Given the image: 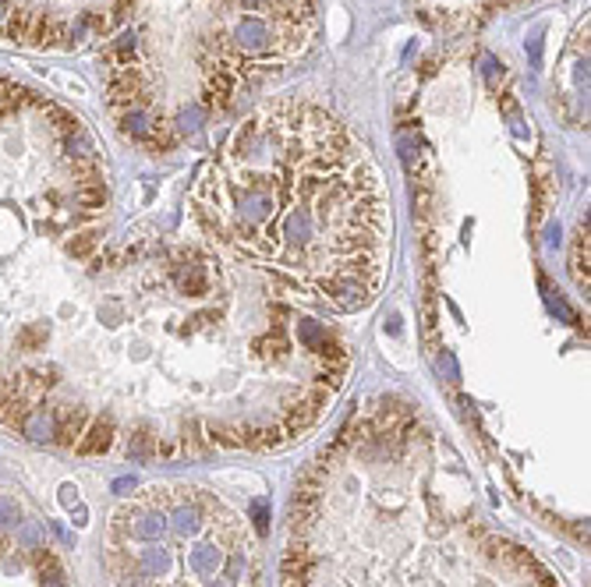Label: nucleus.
I'll list each match as a JSON object with an SVG mask.
<instances>
[{"label": "nucleus", "mask_w": 591, "mask_h": 587, "mask_svg": "<svg viewBox=\"0 0 591 587\" xmlns=\"http://www.w3.org/2000/svg\"><path fill=\"white\" fill-rule=\"evenodd\" d=\"M297 336H301V347H308L312 354H319V350L333 340V336H329V329H326L322 322H315V318H301Z\"/></svg>", "instance_id": "6e6552de"}, {"label": "nucleus", "mask_w": 591, "mask_h": 587, "mask_svg": "<svg viewBox=\"0 0 591 587\" xmlns=\"http://www.w3.org/2000/svg\"><path fill=\"white\" fill-rule=\"evenodd\" d=\"M117 120H120V131H124L128 138H135V142H149V138H153V131H156V120L142 110V103H138V106L120 110V113H117Z\"/></svg>", "instance_id": "7ed1b4c3"}, {"label": "nucleus", "mask_w": 591, "mask_h": 587, "mask_svg": "<svg viewBox=\"0 0 591 587\" xmlns=\"http://www.w3.org/2000/svg\"><path fill=\"white\" fill-rule=\"evenodd\" d=\"M82 432H86V410H61L57 414V442L61 446H78V439H82Z\"/></svg>", "instance_id": "423d86ee"}, {"label": "nucleus", "mask_w": 591, "mask_h": 587, "mask_svg": "<svg viewBox=\"0 0 591 587\" xmlns=\"http://www.w3.org/2000/svg\"><path fill=\"white\" fill-rule=\"evenodd\" d=\"M32 18H36V11H29V7H11L7 18H4V36H7L11 43H29Z\"/></svg>", "instance_id": "0eeeda50"}, {"label": "nucleus", "mask_w": 591, "mask_h": 587, "mask_svg": "<svg viewBox=\"0 0 591 587\" xmlns=\"http://www.w3.org/2000/svg\"><path fill=\"white\" fill-rule=\"evenodd\" d=\"M14 520H21L18 506H14L7 495H0V527H4V524H14Z\"/></svg>", "instance_id": "2eb2a0df"}, {"label": "nucleus", "mask_w": 591, "mask_h": 587, "mask_svg": "<svg viewBox=\"0 0 591 587\" xmlns=\"http://www.w3.org/2000/svg\"><path fill=\"white\" fill-rule=\"evenodd\" d=\"M149 450H153V435H145V432H135L131 435V442H128V457H149Z\"/></svg>", "instance_id": "ddd939ff"}, {"label": "nucleus", "mask_w": 591, "mask_h": 587, "mask_svg": "<svg viewBox=\"0 0 591 587\" xmlns=\"http://www.w3.org/2000/svg\"><path fill=\"white\" fill-rule=\"evenodd\" d=\"M86 439H78V453L93 457V453H106L110 442H113V421L110 417H96L89 432H82Z\"/></svg>", "instance_id": "39448f33"}, {"label": "nucleus", "mask_w": 591, "mask_h": 587, "mask_svg": "<svg viewBox=\"0 0 591 587\" xmlns=\"http://www.w3.org/2000/svg\"><path fill=\"white\" fill-rule=\"evenodd\" d=\"M4 7H7V0H0V21L7 18V11H4Z\"/></svg>", "instance_id": "6ab92c4d"}, {"label": "nucleus", "mask_w": 591, "mask_h": 587, "mask_svg": "<svg viewBox=\"0 0 591 587\" xmlns=\"http://www.w3.org/2000/svg\"><path fill=\"white\" fill-rule=\"evenodd\" d=\"M128 489H135V478H117V482H113V492H120V495H124Z\"/></svg>", "instance_id": "a211bd4d"}, {"label": "nucleus", "mask_w": 591, "mask_h": 587, "mask_svg": "<svg viewBox=\"0 0 591 587\" xmlns=\"http://www.w3.org/2000/svg\"><path fill=\"white\" fill-rule=\"evenodd\" d=\"M43 336H46V329H43V326H32V329H25V333H21V347H29V350H32Z\"/></svg>", "instance_id": "dca6fc26"}, {"label": "nucleus", "mask_w": 591, "mask_h": 587, "mask_svg": "<svg viewBox=\"0 0 591 587\" xmlns=\"http://www.w3.org/2000/svg\"><path fill=\"white\" fill-rule=\"evenodd\" d=\"M198 120H202V110H185L181 117H178V135H185V131H195L198 128Z\"/></svg>", "instance_id": "4468645a"}, {"label": "nucleus", "mask_w": 591, "mask_h": 587, "mask_svg": "<svg viewBox=\"0 0 591 587\" xmlns=\"http://www.w3.org/2000/svg\"><path fill=\"white\" fill-rule=\"evenodd\" d=\"M96 244H99V234L96 230H86V234H78V237L68 241V255H75V259H89V255L96 251Z\"/></svg>", "instance_id": "f8f14e48"}, {"label": "nucleus", "mask_w": 591, "mask_h": 587, "mask_svg": "<svg viewBox=\"0 0 591 587\" xmlns=\"http://www.w3.org/2000/svg\"><path fill=\"white\" fill-rule=\"evenodd\" d=\"M21 435L25 439H32V442H50L53 435H57V414H50V410H29L25 417H21Z\"/></svg>", "instance_id": "20e7f679"}, {"label": "nucleus", "mask_w": 591, "mask_h": 587, "mask_svg": "<svg viewBox=\"0 0 591 587\" xmlns=\"http://www.w3.org/2000/svg\"><path fill=\"white\" fill-rule=\"evenodd\" d=\"M255 527H259V534H266V527H269V524H266V506H262V502H255Z\"/></svg>", "instance_id": "f3484780"}, {"label": "nucleus", "mask_w": 591, "mask_h": 587, "mask_svg": "<svg viewBox=\"0 0 591 587\" xmlns=\"http://www.w3.org/2000/svg\"><path fill=\"white\" fill-rule=\"evenodd\" d=\"M46 117H50V124L61 131V138H68V135H82V120L71 113V110H64V106H57V103H50L46 110H43Z\"/></svg>", "instance_id": "9d476101"}, {"label": "nucleus", "mask_w": 591, "mask_h": 587, "mask_svg": "<svg viewBox=\"0 0 591 587\" xmlns=\"http://www.w3.org/2000/svg\"><path fill=\"white\" fill-rule=\"evenodd\" d=\"M329 393H333V390L315 386L312 393L297 396L294 403L287 407V414H284V435H287V439H297L301 432H308V428L322 417V410L329 407Z\"/></svg>", "instance_id": "f257e3e1"}, {"label": "nucleus", "mask_w": 591, "mask_h": 587, "mask_svg": "<svg viewBox=\"0 0 591 587\" xmlns=\"http://www.w3.org/2000/svg\"><path fill=\"white\" fill-rule=\"evenodd\" d=\"M61 39H68V25L57 14H36L32 18L29 43H36V46H57Z\"/></svg>", "instance_id": "f03ea898"}, {"label": "nucleus", "mask_w": 591, "mask_h": 587, "mask_svg": "<svg viewBox=\"0 0 591 587\" xmlns=\"http://www.w3.org/2000/svg\"><path fill=\"white\" fill-rule=\"evenodd\" d=\"M574 276L581 287H588V230H581V237L574 244Z\"/></svg>", "instance_id": "9b49d317"}, {"label": "nucleus", "mask_w": 591, "mask_h": 587, "mask_svg": "<svg viewBox=\"0 0 591 587\" xmlns=\"http://www.w3.org/2000/svg\"><path fill=\"white\" fill-rule=\"evenodd\" d=\"M75 202H78V209H86V212L106 209V185H103V181H86V185H78V188H75Z\"/></svg>", "instance_id": "1a4fd4ad"}]
</instances>
